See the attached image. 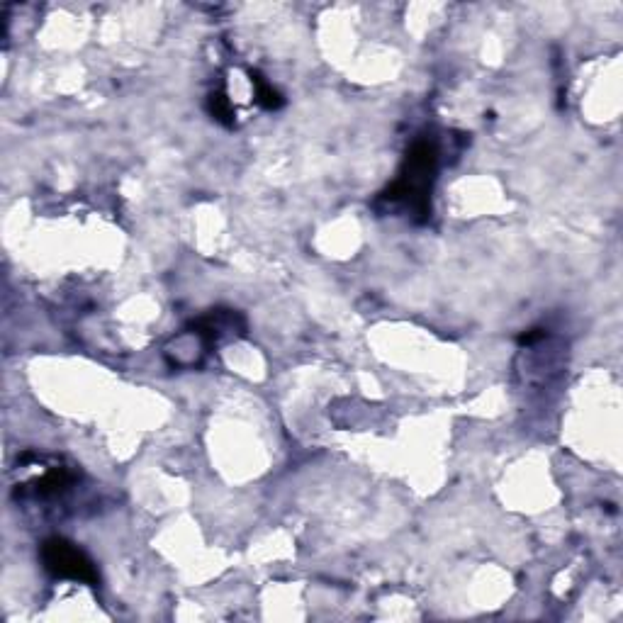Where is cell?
I'll list each match as a JSON object with an SVG mask.
<instances>
[{
    "label": "cell",
    "instance_id": "obj_1",
    "mask_svg": "<svg viewBox=\"0 0 623 623\" xmlns=\"http://www.w3.org/2000/svg\"><path fill=\"white\" fill-rule=\"evenodd\" d=\"M436 164H439V151L431 142L414 144L407 151L400 176L397 181L380 195V202L400 205L409 215L417 217V222H424L431 210V188L436 181Z\"/></svg>",
    "mask_w": 623,
    "mask_h": 623
},
{
    "label": "cell",
    "instance_id": "obj_2",
    "mask_svg": "<svg viewBox=\"0 0 623 623\" xmlns=\"http://www.w3.org/2000/svg\"><path fill=\"white\" fill-rule=\"evenodd\" d=\"M42 563L54 577H61V580L83 582V585L91 587L100 582L93 560L76 543L66 541V538L54 536L42 543Z\"/></svg>",
    "mask_w": 623,
    "mask_h": 623
},
{
    "label": "cell",
    "instance_id": "obj_3",
    "mask_svg": "<svg viewBox=\"0 0 623 623\" xmlns=\"http://www.w3.org/2000/svg\"><path fill=\"white\" fill-rule=\"evenodd\" d=\"M251 86H254V98L256 103L261 105L263 110H278L283 108V95H280L275 88L271 86V83L266 81L261 74H256V71H251Z\"/></svg>",
    "mask_w": 623,
    "mask_h": 623
},
{
    "label": "cell",
    "instance_id": "obj_4",
    "mask_svg": "<svg viewBox=\"0 0 623 623\" xmlns=\"http://www.w3.org/2000/svg\"><path fill=\"white\" fill-rule=\"evenodd\" d=\"M207 110H210V115L215 117L217 122H222L224 127L234 125V108L224 93H210V98H207Z\"/></svg>",
    "mask_w": 623,
    "mask_h": 623
}]
</instances>
